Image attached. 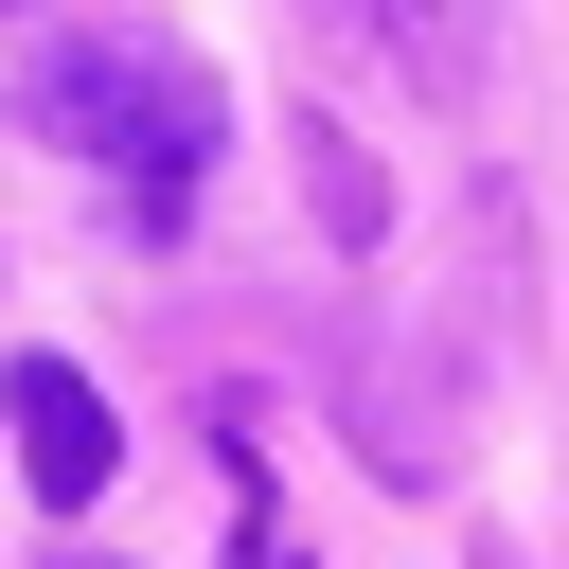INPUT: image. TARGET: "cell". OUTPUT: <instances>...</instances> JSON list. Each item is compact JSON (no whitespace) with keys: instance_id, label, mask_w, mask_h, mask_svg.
<instances>
[{"instance_id":"obj_1","label":"cell","mask_w":569,"mask_h":569,"mask_svg":"<svg viewBox=\"0 0 569 569\" xmlns=\"http://www.w3.org/2000/svg\"><path fill=\"white\" fill-rule=\"evenodd\" d=\"M0 107H18L53 160H89L142 249H178L196 196H213V160H231V89H213V53L160 36V18H36V36L0 53Z\"/></svg>"},{"instance_id":"obj_2","label":"cell","mask_w":569,"mask_h":569,"mask_svg":"<svg viewBox=\"0 0 569 569\" xmlns=\"http://www.w3.org/2000/svg\"><path fill=\"white\" fill-rule=\"evenodd\" d=\"M0 427H18V480H36L53 516H89L107 462H124V427H107V391H89L71 356H18V373H0Z\"/></svg>"},{"instance_id":"obj_3","label":"cell","mask_w":569,"mask_h":569,"mask_svg":"<svg viewBox=\"0 0 569 569\" xmlns=\"http://www.w3.org/2000/svg\"><path fill=\"white\" fill-rule=\"evenodd\" d=\"M373 36L409 53L427 107H480V0H373Z\"/></svg>"},{"instance_id":"obj_4","label":"cell","mask_w":569,"mask_h":569,"mask_svg":"<svg viewBox=\"0 0 569 569\" xmlns=\"http://www.w3.org/2000/svg\"><path fill=\"white\" fill-rule=\"evenodd\" d=\"M302 196H320V231H338V249H373V213H391V178H373L338 124H302Z\"/></svg>"},{"instance_id":"obj_5","label":"cell","mask_w":569,"mask_h":569,"mask_svg":"<svg viewBox=\"0 0 569 569\" xmlns=\"http://www.w3.org/2000/svg\"><path fill=\"white\" fill-rule=\"evenodd\" d=\"M249 569H302V551H284V516H267V498H249Z\"/></svg>"},{"instance_id":"obj_6","label":"cell","mask_w":569,"mask_h":569,"mask_svg":"<svg viewBox=\"0 0 569 569\" xmlns=\"http://www.w3.org/2000/svg\"><path fill=\"white\" fill-rule=\"evenodd\" d=\"M53 569H124V551H53Z\"/></svg>"},{"instance_id":"obj_7","label":"cell","mask_w":569,"mask_h":569,"mask_svg":"<svg viewBox=\"0 0 569 569\" xmlns=\"http://www.w3.org/2000/svg\"><path fill=\"white\" fill-rule=\"evenodd\" d=\"M0 18H36V0H0Z\"/></svg>"}]
</instances>
